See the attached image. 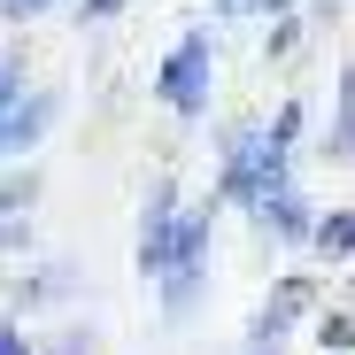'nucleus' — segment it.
Listing matches in <instances>:
<instances>
[{
    "label": "nucleus",
    "mask_w": 355,
    "mask_h": 355,
    "mask_svg": "<svg viewBox=\"0 0 355 355\" xmlns=\"http://www.w3.org/2000/svg\"><path fill=\"white\" fill-rule=\"evenodd\" d=\"M209 85H216V39L209 31H186L162 54V70H155V101L193 124V116H209Z\"/></svg>",
    "instance_id": "obj_2"
},
{
    "label": "nucleus",
    "mask_w": 355,
    "mask_h": 355,
    "mask_svg": "<svg viewBox=\"0 0 355 355\" xmlns=\"http://www.w3.org/2000/svg\"><path fill=\"white\" fill-rule=\"evenodd\" d=\"M54 108H62L54 93H31V101H24V85H16L8 101H0V155L39 147V139H46V124H54Z\"/></svg>",
    "instance_id": "obj_5"
},
{
    "label": "nucleus",
    "mask_w": 355,
    "mask_h": 355,
    "mask_svg": "<svg viewBox=\"0 0 355 355\" xmlns=\"http://www.w3.org/2000/svg\"><path fill=\"white\" fill-rule=\"evenodd\" d=\"M332 8H340V0H324V16H332Z\"/></svg>",
    "instance_id": "obj_16"
},
{
    "label": "nucleus",
    "mask_w": 355,
    "mask_h": 355,
    "mask_svg": "<svg viewBox=\"0 0 355 355\" xmlns=\"http://www.w3.org/2000/svg\"><path fill=\"white\" fill-rule=\"evenodd\" d=\"M302 309H309V286H302V278H286V286L270 293V309L255 317V355H278V347H286V324L302 317Z\"/></svg>",
    "instance_id": "obj_7"
},
{
    "label": "nucleus",
    "mask_w": 355,
    "mask_h": 355,
    "mask_svg": "<svg viewBox=\"0 0 355 355\" xmlns=\"http://www.w3.org/2000/svg\"><path fill=\"white\" fill-rule=\"evenodd\" d=\"M255 224H263V232H278V240H293V248H309V224H317V209L302 201V186H278V193L255 209Z\"/></svg>",
    "instance_id": "obj_6"
},
{
    "label": "nucleus",
    "mask_w": 355,
    "mask_h": 355,
    "mask_svg": "<svg viewBox=\"0 0 355 355\" xmlns=\"http://www.w3.org/2000/svg\"><path fill=\"white\" fill-rule=\"evenodd\" d=\"M270 24H278V31L263 39V54H270V62H286V54L302 46V16H270Z\"/></svg>",
    "instance_id": "obj_10"
},
{
    "label": "nucleus",
    "mask_w": 355,
    "mask_h": 355,
    "mask_svg": "<svg viewBox=\"0 0 355 355\" xmlns=\"http://www.w3.org/2000/svg\"><path fill=\"white\" fill-rule=\"evenodd\" d=\"M178 216H186V209H178V186L155 178V186H147V216H139V270H147V278H162V263H170Z\"/></svg>",
    "instance_id": "obj_4"
},
{
    "label": "nucleus",
    "mask_w": 355,
    "mask_h": 355,
    "mask_svg": "<svg viewBox=\"0 0 355 355\" xmlns=\"http://www.w3.org/2000/svg\"><path fill=\"white\" fill-rule=\"evenodd\" d=\"M302 124H309L302 101H286L270 124H240V132L224 139V178H216V193L240 201V209L255 216L278 186H293V139H302Z\"/></svg>",
    "instance_id": "obj_1"
},
{
    "label": "nucleus",
    "mask_w": 355,
    "mask_h": 355,
    "mask_svg": "<svg viewBox=\"0 0 355 355\" xmlns=\"http://www.w3.org/2000/svg\"><path fill=\"white\" fill-rule=\"evenodd\" d=\"M209 240H216V201H201V209H186L178 216V240H170V263H162V309L178 317V309H193V293H201V263H209Z\"/></svg>",
    "instance_id": "obj_3"
},
{
    "label": "nucleus",
    "mask_w": 355,
    "mask_h": 355,
    "mask_svg": "<svg viewBox=\"0 0 355 355\" xmlns=\"http://www.w3.org/2000/svg\"><path fill=\"white\" fill-rule=\"evenodd\" d=\"M309 332H317V340H324L332 355H347V347H355V317H317Z\"/></svg>",
    "instance_id": "obj_11"
},
{
    "label": "nucleus",
    "mask_w": 355,
    "mask_h": 355,
    "mask_svg": "<svg viewBox=\"0 0 355 355\" xmlns=\"http://www.w3.org/2000/svg\"><path fill=\"white\" fill-rule=\"evenodd\" d=\"M116 8H132V0H78V24H108Z\"/></svg>",
    "instance_id": "obj_12"
},
{
    "label": "nucleus",
    "mask_w": 355,
    "mask_h": 355,
    "mask_svg": "<svg viewBox=\"0 0 355 355\" xmlns=\"http://www.w3.org/2000/svg\"><path fill=\"white\" fill-rule=\"evenodd\" d=\"M16 93V70H8V54H0V101H8Z\"/></svg>",
    "instance_id": "obj_15"
},
{
    "label": "nucleus",
    "mask_w": 355,
    "mask_h": 355,
    "mask_svg": "<svg viewBox=\"0 0 355 355\" xmlns=\"http://www.w3.org/2000/svg\"><path fill=\"white\" fill-rule=\"evenodd\" d=\"M209 8H216L224 24H240V16H255V8H270V0H209Z\"/></svg>",
    "instance_id": "obj_13"
},
{
    "label": "nucleus",
    "mask_w": 355,
    "mask_h": 355,
    "mask_svg": "<svg viewBox=\"0 0 355 355\" xmlns=\"http://www.w3.org/2000/svg\"><path fill=\"white\" fill-rule=\"evenodd\" d=\"M309 248H317V255H332V263H347V255H355V209L317 216V224H309Z\"/></svg>",
    "instance_id": "obj_9"
},
{
    "label": "nucleus",
    "mask_w": 355,
    "mask_h": 355,
    "mask_svg": "<svg viewBox=\"0 0 355 355\" xmlns=\"http://www.w3.org/2000/svg\"><path fill=\"white\" fill-rule=\"evenodd\" d=\"M16 8V24H31V16H46V8H62V0H8Z\"/></svg>",
    "instance_id": "obj_14"
},
{
    "label": "nucleus",
    "mask_w": 355,
    "mask_h": 355,
    "mask_svg": "<svg viewBox=\"0 0 355 355\" xmlns=\"http://www.w3.org/2000/svg\"><path fill=\"white\" fill-rule=\"evenodd\" d=\"M324 155H332V162H355V62H347L340 85H332V139H324Z\"/></svg>",
    "instance_id": "obj_8"
}]
</instances>
